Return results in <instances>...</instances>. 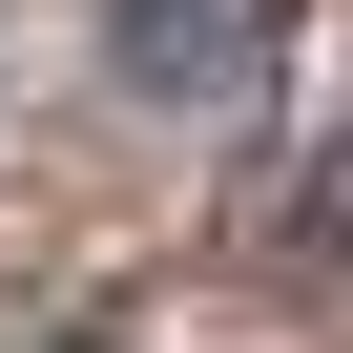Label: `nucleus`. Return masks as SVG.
Listing matches in <instances>:
<instances>
[{
    "instance_id": "nucleus-1",
    "label": "nucleus",
    "mask_w": 353,
    "mask_h": 353,
    "mask_svg": "<svg viewBox=\"0 0 353 353\" xmlns=\"http://www.w3.org/2000/svg\"><path fill=\"white\" fill-rule=\"evenodd\" d=\"M104 42H125V83H229L250 0H104Z\"/></svg>"
}]
</instances>
